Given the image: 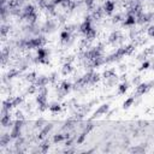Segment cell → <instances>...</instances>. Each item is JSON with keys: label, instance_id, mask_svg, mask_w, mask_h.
Wrapping results in <instances>:
<instances>
[{"label": "cell", "instance_id": "1", "mask_svg": "<svg viewBox=\"0 0 154 154\" xmlns=\"http://www.w3.org/2000/svg\"><path fill=\"white\" fill-rule=\"evenodd\" d=\"M45 43H46V37L42 35L30 37L26 41V49H37V48L42 47Z\"/></svg>", "mask_w": 154, "mask_h": 154}, {"label": "cell", "instance_id": "2", "mask_svg": "<svg viewBox=\"0 0 154 154\" xmlns=\"http://www.w3.org/2000/svg\"><path fill=\"white\" fill-rule=\"evenodd\" d=\"M35 63H41V64H48V51L43 47L37 48V57L35 59Z\"/></svg>", "mask_w": 154, "mask_h": 154}, {"label": "cell", "instance_id": "3", "mask_svg": "<svg viewBox=\"0 0 154 154\" xmlns=\"http://www.w3.org/2000/svg\"><path fill=\"white\" fill-rule=\"evenodd\" d=\"M90 29H93V26H91V17L88 16V17H85L84 22L79 25V31H81L83 35H85Z\"/></svg>", "mask_w": 154, "mask_h": 154}, {"label": "cell", "instance_id": "4", "mask_svg": "<svg viewBox=\"0 0 154 154\" xmlns=\"http://www.w3.org/2000/svg\"><path fill=\"white\" fill-rule=\"evenodd\" d=\"M55 28H57L55 22L52 20V19H48V20H46V23L41 26V30H42V32H52V31H54Z\"/></svg>", "mask_w": 154, "mask_h": 154}, {"label": "cell", "instance_id": "5", "mask_svg": "<svg viewBox=\"0 0 154 154\" xmlns=\"http://www.w3.org/2000/svg\"><path fill=\"white\" fill-rule=\"evenodd\" d=\"M14 122L11 120L10 118V112H2V117H1V125L4 128L6 126H13Z\"/></svg>", "mask_w": 154, "mask_h": 154}, {"label": "cell", "instance_id": "6", "mask_svg": "<svg viewBox=\"0 0 154 154\" xmlns=\"http://www.w3.org/2000/svg\"><path fill=\"white\" fill-rule=\"evenodd\" d=\"M109 109V105L108 103H103V105H101L95 112H94V114H93V117H91V119H94V118H97L100 114H106L107 113V111Z\"/></svg>", "mask_w": 154, "mask_h": 154}, {"label": "cell", "instance_id": "7", "mask_svg": "<svg viewBox=\"0 0 154 154\" xmlns=\"http://www.w3.org/2000/svg\"><path fill=\"white\" fill-rule=\"evenodd\" d=\"M114 7H116V5H114V1L113 0H106V2L103 4V11H105V13L106 14H111L113 11H114Z\"/></svg>", "mask_w": 154, "mask_h": 154}, {"label": "cell", "instance_id": "8", "mask_svg": "<svg viewBox=\"0 0 154 154\" xmlns=\"http://www.w3.org/2000/svg\"><path fill=\"white\" fill-rule=\"evenodd\" d=\"M52 129H53V124H51V123L46 124V125L40 130V134H38V136H37V138H38V140H42L43 137H46V135H48V132H49Z\"/></svg>", "mask_w": 154, "mask_h": 154}, {"label": "cell", "instance_id": "9", "mask_svg": "<svg viewBox=\"0 0 154 154\" xmlns=\"http://www.w3.org/2000/svg\"><path fill=\"white\" fill-rule=\"evenodd\" d=\"M48 82H49V78H48V77H46V76H37V79H36V82H35V85H36L37 88H40V87H46V85L48 84Z\"/></svg>", "mask_w": 154, "mask_h": 154}, {"label": "cell", "instance_id": "10", "mask_svg": "<svg viewBox=\"0 0 154 154\" xmlns=\"http://www.w3.org/2000/svg\"><path fill=\"white\" fill-rule=\"evenodd\" d=\"M148 89H149L148 83H140V84L137 85V88H136V97H137L138 95H143Z\"/></svg>", "mask_w": 154, "mask_h": 154}, {"label": "cell", "instance_id": "11", "mask_svg": "<svg viewBox=\"0 0 154 154\" xmlns=\"http://www.w3.org/2000/svg\"><path fill=\"white\" fill-rule=\"evenodd\" d=\"M136 23H137L136 16H134V14H128L126 18H125V20H124V25H125V26H132V25H135Z\"/></svg>", "mask_w": 154, "mask_h": 154}, {"label": "cell", "instance_id": "12", "mask_svg": "<svg viewBox=\"0 0 154 154\" xmlns=\"http://www.w3.org/2000/svg\"><path fill=\"white\" fill-rule=\"evenodd\" d=\"M69 137H70V134L69 132H66V134H57L53 137V142L54 143H59L61 141H66Z\"/></svg>", "mask_w": 154, "mask_h": 154}, {"label": "cell", "instance_id": "13", "mask_svg": "<svg viewBox=\"0 0 154 154\" xmlns=\"http://www.w3.org/2000/svg\"><path fill=\"white\" fill-rule=\"evenodd\" d=\"M122 38H123L122 34H120L119 31H114V32H112V34L109 35L108 41H109L111 43H113V42H117V41H122Z\"/></svg>", "mask_w": 154, "mask_h": 154}, {"label": "cell", "instance_id": "14", "mask_svg": "<svg viewBox=\"0 0 154 154\" xmlns=\"http://www.w3.org/2000/svg\"><path fill=\"white\" fill-rule=\"evenodd\" d=\"M60 40H61L63 43H67V42L71 40V32L67 31V30L61 31V34H60Z\"/></svg>", "mask_w": 154, "mask_h": 154}, {"label": "cell", "instance_id": "15", "mask_svg": "<svg viewBox=\"0 0 154 154\" xmlns=\"http://www.w3.org/2000/svg\"><path fill=\"white\" fill-rule=\"evenodd\" d=\"M11 135L10 134H2L1 135V137H0V144H1V147H5L6 144H8L10 143V141H11Z\"/></svg>", "mask_w": 154, "mask_h": 154}, {"label": "cell", "instance_id": "16", "mask_svg": "<svg viewBox=\"0 0 154 154\" xmlns=\"http://www.w3.org/2000/svg\"><path fill=\"white\" fill-rule=\"evenodd\" d=\"M85 40H88V41H91V40H94L95 38V36H96V30L93 28V29H90L85 35Z\"/></svg>", "mask_w": 154, "mask_h": 154}, {"label": "cell", "instance_id": "17", "mask_svg": "<svg viewBox=\"0 0 154 154\" xmlns=\"http://www.w3.org/2000/svg\"><path fill=\"white\" fill-rule=\"evenodd\" d=\"M135 99H136V96H130L129 99H126L125 101H124V103H123V108H129L132 103H134V101H135Z\"/></svg>", "mask_w": 154, "mask_h": 154}, {"label": "cell", "instance_id": "18", "mask_svg": "<svg viewBox=\"0 0 154 154\" xmlns=\"http://www.w3.org/2000/svg\"><path fill=\"white\" fill-rule=\"evenodd\" d=\"M48 109H49L51 112H53V113H57V112H59V111L61 109V106H60L59 103L54 102V103H52L51 106H48Z\"/></svg>", "mask_w": 154, "mask_h": 154}, {"label": "cell", "instance_id": "19", "mask_svg": "<svg viewBox=\"0 0 154 154\" xmlns=\"http://www.w3.org/2000/svg\"><path fill=\"white\" fill-rule=\"evenodd\" d=\"M128 87H129V83H128V82L122 83V84L119 85V88H118V93H119V94H125V91L128 90Z\"/></svg>", "mask_w": 154, "mask_h": 154}, {"label": "cell", "instance_id": "20", "mask_svg": "<svg viewBox=\"0 0 154 154\" xmlns=\"http://www.w3.org/2000/svg\"><path fill=\"white\" fill-rule=\"evenodd\" d=\"M71 87H72V85H71V84H70L69 82H63V83H61V85H60V88H61V89H63V90H64V91H65L66 94H67V93L70 91Z\"/></svg>", "mask_w": 154, "mask_h": 154}, {"label": "cell", "instance_id": "21", "mask_svg": "<svg viewBox=\"0 0 154 154\" xmlns=\"http://www.w3.org/2000/svg\"><path fill=\"white\" fill-rule=\"evenodd\" d=\"M72 71V67H71V64L70 63H67V64H65L64 66H63V73L64 75H67V73H70Z\"/></svg>", "mask_w": 154, "mask_h": 154}, {"label": "cell", "instance_id": "22", "mask_svg": "<svg viewBox=\"0 0 154 154\" xmlns=\"http://www.w3.org/2000/svg\"><path fill=\"white\" fill-rule=\"evenodd\" d=\"M38 148H40V152H42V153H46V152L48 150V148H49V144H48V142L46 141V142L41 143V144L38 146Z\"/></svg>", "mask_w": 154, "mask_h": 154}, {"label": "cell", "instance_id": "23", "mask_svg": "<svg viewBox=\"0 0 154 154\" xmlns=\"http://www.w3.org/2000/svg\"><path fill=\"white\" fill-rule=\"evenodd\" d=\"M99 79H100V75L96 73V72H93V73H91V78H90V84L96 83Z\"/></svg>", "mask_w": 154, "mask_h": 154}, {"label": "cell", "instance_id": "24", "mask_svg": "<svg viewBox=\"0 0 154 154\" xmlns=\"http://www.w3.org/2000/svg\"><path fill=\"white\" fill-rule=\"evenodd\" d=\"M1 60H2V64H5L6 63V60H7V58H10V52L7 51V49H4L2 51V54H1Z\"/></svg>", "mask_w": 154, "mask_h": 154}, {"label": "cell", "instance_id": "25", "mask_svg": "<svg viewBox=\"0 0 154 154\" xmlns=\"http://www.w3.org/2000/svg\"><path fill=\"white\" fill-rule=\"evenodd\" d=\"M26 79H28V81H30V82H32V83H35V82H36V79H37V76H36V73H35V72H31V73H29V75L26 76Z\"/></svg>", "mask_w": 154, "mask_h": 154}, {"label": "cell", "instance_id": "26", "mask_svg": "<svg viewBox=\"0 0 154 154\" xmlns=\"http://www.w3.org/2000/svg\"><path fill=\"white\" fill-rule=\"evenodd\" d=\"M117 81H118V77L114 75V76H112V77L107 78V84H108V85H113V84H116V83H117Z\"/></svg>", "mask_w": 154, "mask_h": 154}, {"label": "cell", "instance_id": "27", "mask_svg": "<svg viewBox=\"0 0 154 154\" xmlns=\"http://www.w3.org/2000/svg\"><path fill=\"white\" fill-rule=\"evenodd\" d=\"M85 137H87V134H84V132H82L78 137H77V140H76V142H77V144H82L83 142H84V140H85Z\"/></svg>", "mask_w": 154, "mask_h": 154}, {"label": "cell", "instance_id": "28", "mask_svg": "<svg viewBox=\"0 0 154 154\" xmlns=\"http://www.w3.org/2000/svg\"><path fill=\"white\" fill-rule=\"evenodd\" d=\"M84 4H85L88 10H91L94 7V5H95V0H84Z\"/></svg>", "mask_w": 154, "mask_h": 154}, {"label": "cell", "instance_id": "29", "mask_svg": "<svg viewBox=\"0 0 154 154\" xmlns=\"http://www.w3.org/2000/svg\"><path fill=\"white\" fill-rule=\"evenodd\" d=\"M10 31V26H7V25H5V24H2V26H1V36L4 37V36H6V34Z\"/></svg>", "mask_w": 154, "mask_h": 154}, {"label": "cell", "instance_id": "30", "mask_svg": "<svg viewBox=\"0 0 154 154\" xmlns=\"http://www.w3.org/2000/svg\"><path fill=\"white\" fill-rule=\"evenodd\" d=\"M130 150L131 152H135V153H142V152H144V147L143 146H137V147L131 148Z\"/></svg>", "mask_w": 154, "mask_h": 154}, {"label": "cell", "instance_id": "31", "mask_svg": "<svg viewBox=\"0 0 154 154\" xmlns=\"http://www.w3.org/2000/svg\"><path fill=\"white\" fill-rule=\"evenodd\" d=\"M22 101H23V97H13V99H12V105H13V107L18 106Z\"/></svg>", "mask_w": 154, "mask_h": 154}, {"label": "cell", "instance_id": "32", "mask_svg": "<svg viewBox=\"0 0 154 154\" xmlns=\"http://www.w3.org/2000/svg\"><path fill=\"white\" fill-rule=\"evenodd\" d=\"M116 73H114V70H107L105 73H103V77L107 79V78H109V77H112V76H114Z\"/></svg>", "mask_w": 154, "mask_h": 154}, {"label": "cell", "instance_id": "33", "mask_svg": "<svg viewBox=\"0 0 154 154\" xmlns=\"http://www.w3.org/2000/svg\"><path fill=\"white\" fill-rule=\"evenodd\" d=\"M17 141H16V147L18 148V147H20V146H23V143H24V138L22 137V136H19L18 138H16Z\"/></svg>", "mask_w": 154, "mask_h": 154}, {"label": "cell", "instance_id": "34", "mask_svg": "<svg viewBox=\"0 0 154 154\" xmlns=\"http://www.w3.org/2000/svg\"><path fill=\"white\" fill-rule=\"evenodd\" d=\"M18 73H19V71H17V70H11V72H8L7 77H8V78H13V77L17 76Z\"/></svg>", "mask_w": 154, "mask_h": 154}, {"label": "cell", "instance_id": "35", "mask_svg": "<svg viewBox=\"0 0 154 154\" xmlns=\"http://www.w3.org/2000/svg\"><path fill=\"white\" fill-rule=\"evenodd\" d=\"M150 66V63L149 61H144L143 64H142V66L140 67V71H142V70H146V69H148Z\"/></svg>", "mask_w": 154, "mask_h": 154}, {"label": "cell", "instance_id": "36", "mask_svg": "<svg viewBox=\"0 0 154 154\" xmlns=\"http://www.w3.org/2000/svg\"><path fill=\"white\" fill-rule=\"evenodd\" d=\"M36 88H37V87H36V85H34V84H32V85H30V88L28 89V93H30V94H32V93H35V90H36Z\"/></svg>", "mask_w": 154, "mask_h": 154}, {"label": "cell", "instance_id": "37", "mask_svg": "<svg viewBox=\"0 0 154 154\" xmlns=\"http://www.w3.org/2000/svg\"><path fill=\"white\" fill-rule=\"evenodd\" d=\"M120 18H122V16H120V14H117V16L113 17V20H112V22H113V23H118V22L120 20Z\"/></svg>", "mask_w": 154, "mask_h": 154}, {"label": "cell", "instance_id": "38", "mask_svg": "<svg viewBox=\"0 0 154 154\" xmlns=\"http://www.w3.org/2000/svg\"><path fill=\"white\" fill-rule=\"evenodd\" d=\"M132 82H134V84H137V85H138L140 82H141V77H140V76H136V78H134Z\"/></svg>", "mask_w": 154, "mask_h": 154}, {"label": "cell", "instance_id": "39", "mask_svg": "<svg viewBox=\"0 0 154 154\" xmlns=\"http://www.w3.org/2000/svg\"><path fill=\"white\" fill-rule=\"evenodd\" d=\"M148 34H149V36L154 37V26H150V28L148 29Z\"/></svg>", "mask_w": 154, "mask_h": 154}]
</instances>
